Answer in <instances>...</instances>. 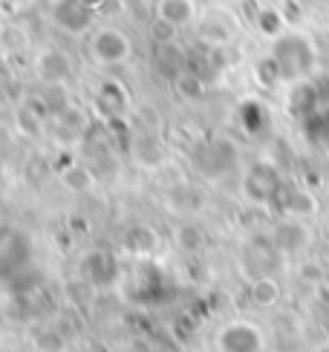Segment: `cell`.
I'll return each mask as SVG.
<instances>
[{
    "mask_svg": "<svg viewBox=\"0 0 329 352\" xmlns=\"http://www.w3.org/2000/svg\"><path fill=\"white\" fill-rule=\"evenodd\" d=\"M326 237H329V219H326Z\"/></svg>",
    "mask_w": 329,
    "mask_h": 352,
    "instance_id": "8",
    "label": "cell"
},
{
    "mask_svg": "<svg viewBox=\"0 0 329 352\" xmlns=\"http://www.w3.org/2000/svg\"><path fill=\"white\" fill-rule=\"evenodd\" d=\"M84 52L98 69H118L133 58V41L122 26L101 23L84 35Z\"/></svg>",
    "mask_w": 329,
    "mask_h": 352,
    "instance_id": "1",
    "label": "cell"
},
{
    "mask_svg": "<svg viewBox=\"0 0 329 352\" xmlns=\"http://www.w3.org/2000/svg\"><path fill=\"white\" fill-rule=\"evenodd\" d=\"M32 72L41 84L47 87H61L72 78V61L64 50L58 47H43L32 58Z\"/></svg>",
    "mask_w": 329,
    "mask_h": 352,
    "instance_id": "4",
    "label": "cell"
},
{
    "mask_svg": "<svg viewBox=\"0 0 329 352\" xmlns=\"http://www.w3.org/2000/svg\"><path fill=\"white\" fill-rule=\"evenodd\" d=\"M18 130H23L26 136H41L43 133V113L32 110L29 101L18 107Z\"/></svg>",
    "mask_w": 329,
    "mask_h": 352,
    "instance_id": "6",
    "label": "cell"
},
{
    "mask_svg": "<svg viewBox=\"0 0 329 352\" xmlns=\"http://www.w3.org/2000/svg\"><path fill=\"white\" fill-rule=\"evenodd\" d=\"M197 18L193 0H156V21L168 29H182Z\"/></svg>",
    "mask_w": 329,
    "mask_h": 352,
    "instance_id": "5",
    "label": "cell"
},
{
    "mask_svg": "<svg viewBox=\"0 0 329 352\" xmlns=\"http://www.w3.org/2000/svg\"><path fill=\"white\" fill-rule=\"evenodd\" d=\"M217 352H266V332L248 318H231L214 332Z\"/></svg>",
    "mask_w": 329,
    "mask_h": 352,
    "instance_id": "2",
    "label": "cell"
},
{
    "mask_svg": "<svg viewBox=\"0 0 329 352\" xmlns=\"http://www.w3.org/2000/svg\"><path fill=\"white\" fill-rule=\"evenodd\" d=\"M50 18L61 32L84 38L93 29V3L89 0H52Z\"/></svg>",
    "mask_w": 329,
    "mask_h": 352,
    "instance_id": "3",
    "label": "cell"
},
{
    "mask_svg": "<svg viewBox=\"0 0 329 352\" xmlns=\"http://www.w3.org/2000/svg\"><path fill=\"white\" fill-rule=\"evenodd\" d=\"M214 3H234V0H214Z\"/></svg>",
    "mask_w": 329,
    "mask_h": 352,
    "instance_id": "7",
    "label": "cell"
}]
</instances>
